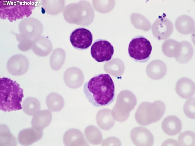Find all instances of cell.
Instances as JSON below:
<instances>
[{
  "label": "cell",
  "instance_id": "obj_1",
  "mask_svg": "<svg viewBox=\"0 0 195 146\" xmlns=\"http://www.w3.org/2000/svg\"><path fill=\"white\" fill-rule=\"evenodd\" d=\"M83 91L89 101L96 107L109 105L115 96V85L109 74L95 75L84 85Z\"/></svg>",
  "mask_w": 195,
  "mask_h": 146
},
{
  "label": "cell",
  "instance_id": "obj_2",
  "mask_svg": "<svg viewBox=\"0 0 195 146\" xmlns=\"http://www.w3.org/2000/svg\"><path fill=\"white\" fill-rule=\"evenodd\" d=\"M23 97V90L16 81L7 77L0 78L1 110L6 112L22 109Z\"/></svg>",
  "mask_w": 195,
  "mask_h": 146
},
{
  "label": "cell",
  "instance_id": "obj_3",
  "mask_svg": "<svg viewBox=\"0 0 195 146\" xmlns=\"http://www.w3.org/2000/svg\"><path fill=\"white\" fill-rule=\"evenodd\" d=\"M37 5L34 0L0 1L1 19L13 22L24 17H28Z\"/></svg>",
  "mask_w": 195,
  "mask_h": 146
},
{
  "label": "cell",
  "instance_id": "obj_4",
  "mask_svg": "<svg viewBox=\"0 0 195 146\" xmlns=\"http://www.w3.org/2000/svg\"><path fill=\"white\" fill-rule=\"evenodd\" d=\"M20 34L13 33L19 42V46L26 48L32 46L33 40L40 36L43 30L42 24L38 19L33 17L22 19L19 25Z\"/></svg>",
  "mask_w": 195,
  "mask_h": 146
},
{
  "label": "cell",
  "instance_id": "obj_5",
  "mask_svg": "<svg viewBox=\"0 0 195 146\" xmlns=\"http://www.w3.org/2000/svg\"><path fill=\"white\" fill-rule=\"evenodd\" d=\"M165 110L164 104L160 100L152 104L143 103L137 110L135 115V119L140 125L148 126L160 120Z\"/></svg>",
  "mask_w": 195,
  "mask_h": 146
},
{
  "label": "cell",
  "instance_id": "obj_6",
  "mask_svg": "<svg viewBox=\"0 0 195 146\" xmlns=\"http://www.w3.org/2000/svg\"><path fill=\"white\" fill-rule=\"evenodd\" d=\"M152 49V45L148 40L143 36H137L130 41L128 52L130 57L134 61L145 63L149 60Z\"/></svg>",
  "mask_w": 195,
  "mask_h": 146
},
{
  "label": "cell",
  "instance_id": "obj_7",
  "mask_svg": "<svg viewBox=\"0 0 195 146\" xmlns=\"http://www.w3.org/2000/svg\"><path fill=\"white\" fill-rule=\"evenodd\" d=\"M114 52L113 46L109 41L104 39H99L96 40L91 48L92 56L99 62L110 60Z\"/></svg>",
  "mask_w": 195,
  "mask_h": 146
},
{
  "label": "cell",
  "instance_id": "obj_8",
  "mask_svg": "<svg viewBox=\"0 0 195 146\" xmlns=\"http://www.w3.org/2000/svg\"><path fill=\"white\" fill-rule=\"evenodd\" d=\"M70 39L71 44L75 48L85 50L91 46L93 36L89 30L80 28L76 29L71 33Z\"/></svg>",
  "mask_w": 195,
  "mask_h": 146
},
{
  "label": "cell",
  "instance_id": "obj_9",
  "mask_svg": "<svg viewBox=\"0 0 195 146\" xmlns=\"http://www.w3.org/2000/svg\"><path fill=\"white\" fill-rule=\"evenodd\" d=\"M152 33L154 37L159 40L168 38L172 34L173 30L172 22L165 16H160L156 20L152 26Z\"/></svg>",
  "mask_w": 195,
  "mask_h": 146
},
{
  "label": "cell",
  "instance_id": "obj_10",
  "mask_svg": "<svg viewBox=\"0 0 195 146\" xmlns=\"http://www.w3.org/2000/svg\"><path fill=\"white\" fill-rule=\"evenodd\" d=\"M29 67L28 61L26 56L20 54L11 57L7 63L8 72L13 75L20 76L25 74Z\"/></svg>",
  "mask_w": 195,
  "mask_h": 146
},
{
  "label": "cell",
  "instance_id": "obj_11",
  "mask_svg": "<svg viewBox=\"0 0 195 146\" xmlns=\"http://www.w3.org/2000/svg\"><path fill=\"white\" fill-rule=\"evenodd\" d=\"M130 138L134 144L136 146H152L154 138L150 131L146 127H134L130 132Z\"/></svg>",
  "mask_w": 195,
  "mask_h": 146
},
{
  "label": "cell",
  "instance_id": "obj_12",
  "mask_svg": "<svg viewBox=\"0 0 195 146\" xmlns=\"http://www.w3.org/2000/svg\"><path fill=\"white\" fill-rule=\"evenodd\" d=\"M43 134L42 130H38L33 127L24 129L19 133L18 142L23 145H29L41 139Z\"/></svg>",
  "mask_w": 195,
  "mask_h": 146
},
{
  "label": "cell",
  "instance_id": "obj_13",
  "mask_svg": "<svg viewBox=\"0 0 195 146\" xmlns=\"http://www.w3.org/2000/svg\"><path fill=\"white\" fill-rule=\"evenodd\" d=\"M63 141L66 146H88L82 133L78 129L72 128L64 133Z\"/></svg>",
  "mask_w": 195,
  "mask_h": 146
},
{
  "label": "cell",
  "instance_id": "obj_14",
  "mask_svg": "<svg viewBox=\"0 0 195 146\" xmlns=\"http://www.w3.org/2000/svg\"><path fill=\"white\" fill-rule=\"evenodd\" d=\"M162 128L167 135L172 136L179 133L182 128V123L177 117L169 116L165 118L162 123Z\"/></svg>",
  "mask_w": 195,
  "mask_h": 146
},
{
  "label": "cell",
  "instance_id": "obj_15",
  "mask_svg": "<svg viewBox=\"0 0 195 146\" xmlns=\"http://www.w3.org/2000/svg\"><path fill=\"white\" fill-rule=\"evenodd\" d=\"M52 115L50 110H39L36 113L32 118V127L38 130H43L51 123Z\"/></svg>",
  "mask_w": 195,
  "mask_h": 146
},
{
  "label": "cell",
  "instance_id": "obj_16",
  "mask_svg": "<svg viewBox=\"0 0 195 146\" xmlns=\"http://www.w3.org/2000/svg\"><path fill=\"white\" fill-rule=\"evenodd\" d=\"M176 91L181 97L188 98L195 93V84L190 79L183 77L179 80L176 85Z\"/></svg>",
  "mask_w": 195,
  "mask_h": 146
},
{
  "label": "cell",
  "instance_id": "obj_17",
  "mask_svg": "<svg viewBox=\"0 0 195 146\" xmlns=\"http://www.w3.org/2000/svg\"><path fill=\"white\" fill-rule=\"evenodd\" d=\"M96 122L99 127L104 130H110L115 123L111 111L108 109H103L98 112Z\"/></svg>",
  "mask_w": 195,
  "mask_h": 146
},
{
  "label": "cell",
  "instance_id": "obj_18",
  "mask_svg": "<svg viewBox=\"0 0 195 146\" xmlns=\"http://www.w3.org/2000/svg\"><path fill=\"white\" fill-rule=\"evenodd\" d=\"M32 49L36 55L44 57L50 52L51 45L48 39L44 37L40 36L33 40Z\"/></svg>",
  "mask_w": 195,
  "mask_h": 146
},
{
  "label": "cell",
  "instance_id": "obj_19",
  "mask_svg": "<svg viewBox=\"0 0 195 146\" xmlns=\"http://www.w3.org/2000/svg\"><path fill=\"white\" fill-rule=\"evenodd\" d=\"M175 26L177 30L181 34H190L194 30V22L190 17L187 15H182L176 19Z\"/></svg>",
  "mask_w": 195,
  "mask_h": 146
},
{
  "label": "cell",
  "instance_id": "obj_20",
  "mask_svg": "<svg viewBox=\"0 0 195 146\" xmlns=\"http://www.w3.org/2000/svg\"><path fill=\"white\" fill-rule=\"evenodd\" d=\"M181 43L176 40L169 39L165 41L162 46L164 54L170 57H174L176 59L181 54Z\"/></svg>",
  "mask_w": 195,
  "mask_h": 146
},
{
  "label": "cell",
  "instance_id": "obj_21",
  "mask_svg": "<svg viewBox=\"0 0 195 146\" xmlns=\"http://www.w3.org/2000/svg\"><path fill=\"white\" fill-rule=\"evenodd\" d=\"M46 104L49 110L53 112L60 111L64 105L62 97L55 92L51 93L48 95L46 98Z\"/></svg>",
  "mask_w": 195,
  "mask_h": 146
},
{
  "label": "cell",
  "instance_id": "obj_22",
  "mask_svg": "<svg viewBox=\"0 0 195 146\" xmlns=\"http://www.w3.org/2000/svg\"><path fill=\"white\" fill-rule=\"evenodd\" d=\"M85 137L88 141L93 145H98L102 142L103 136L100 130L92 125L87 127L84 130Z\"/></svg>",
  "mask_w": 195,
  "mask_h": 146
},
{
  "label": "cell",
  "instance_id": "obj_23",
  "mask_svg": "<svg viewBox=\"0 0 195 146\" xmlns=\"http://www.w3.org/2000/svg\"><path fill=\"white\" fill-rule=\"evenodd\" d=\"M23 110L27 115H34L40 109V103L37 98L29 97L25 99L22 103Z\"/></svg>",
  "mask_w": 195,
  "mask_h": 146
},
{
  "label": "cell",
  "instance_id": "obj_24",
  "mask_svg": "<svg viewBox=\"0 0 195 146\" xmlns=\"http://www.w3.org/2000/svg\"><path fill=\"white\" fill-rule=\"evenodd\" d=\"M17 141L16 137L11 133L8 127L5 124L0 126V145L16 146Z\"/></svg>",
  "mask_w": 195,
  "mask_h": 146
},
{
  "label": "cell",
  "instance_id": "obj_25",
  "mask_svg": "<svg viewBox=\"0 0 195 146\" xmlns=\"http://www.w3.org/2000/svg\"><path fill=\"white\" fill-rule=\"evenodd\" d=\"M195 133L191 131H185L180 133L178 138V146H195Z\"/></svg>",
  "mask_w": 195,
  "mask_h": 146
},
{
  "label": "cell",
  "instance_id": "obj_26",
  "mask_svg": "<svg viewBox=\"0 0 195 146\" xmlns=\"http://www.w3.org/2000/svg\"><path fill=\"white\" fill-rule=\"evenodd\" d=\"M183 110L185 115L190 118L194 119L195 98H192L188 99L184 104Z\"/></svg>",
  "mask_w": 195,
  "mask_h": 146
}]
</instances>
